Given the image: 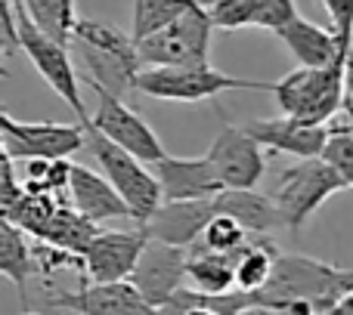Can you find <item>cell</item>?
Returning a JSON list of instances; mask_svg holds the SVG:
<instances>
[{"mask_svg": "<svg viewBox=\"0 0 353 315\" xmlns=\"http://www.w3.org/2000/svg\"><path fill=\"white\" fill-rule=\"evenodd\" d=\"M353 291V269H341L307 254H279L270 281L254 294L257 306L285 312L292 303H313L325 315Z\"/></svg>", "mask_w": 353, "mask_h": 315, "instance_id": "cell-1", "label": "cell"}, {"mask_svg": "<svg viewBox=\"0 0 353 315\" xmlns=\"http://www.w3.org/2000/svg\"><path fill=\"white\" fill-rule=\"evenodd\" d=\"M134 90L152 99H168V102H208L226 90L273 93V84L236 78L205 62V65H143L134 80Z\"/></svg>", "mask_w": 353, "mask_h": 315, "instance_id": "cell-2", "label": "cell"}, {"mask_svg": "<svg viewBox=\"0 0 353 315\" xmlns=\"http://www.w3.org/2000/svg\"><path fill=\"white\" fill-rule=\"evenodd\" d=\"M344 65L347 59L325 68L298 65L294 72H288L273 84V99L279 102V111L307 124H329L347 105Z\"/></svg>", "mask_w": 353, "mask_h": 315, "instance_id": "cell-3", "label": "cell"}, {"mask_svg": "<svg viewBox=\"0 0 353 315\" xmlns=\"http://www.w3.org/2000/svg\"><path fill=\"white\" fill-rule=\"evenodd\" d=\"M74 43L81 47L87 68H90V80L103 84L105 90L118 93L130 90L143 68L137 41L128 37L124 31L112 28L105 22H93V19H78L74 25Z\"/></svg>", "mask_w": 353, "mask_h": 315, "instance_id": "cell-4", "label": "cell"}, {"mask_svg": "<svg viewBox=\"0 0 353 315\" xmlns=\"http://www.w3.org/2000/svg\"><path fill=\"white\" fill-rule=\"evenodd\" d=\"M87 130V152L99 161V170L105 173V180L121 192V198L130 204L137 223H149L159 204L165 201L161 195V182L155 176V170H149L152 164L140 161L137 155H130L128 149H121L118 142H112L109 136H103L90 121L84 124Z\"/></svg>", "mask_w": 353, "mask_h": 315, "instance_id": "cell-5", "label": "cell"}, {"mask_svg": "<svg viewBox=\"0 0 353 315\" xmlns=\"http://www.w3.org/2000/svg\"><path fill=\"white\" fill-rule=\"evenodd\" d=\"M341 188H347V182L325 155L298 158V164L282 170L279 188H276V204H279L285 229H304L307 219Z\"/></svg>", "mask_w": 353, "mask_h": 315, "instance_id": "cell-6", "label": "cell"}, {"mask_svg": "<svg viewBox=\"0 0 353 315\" xmlns=\"http://www.w3.org/2000/svg\"><path fill=\"white\" fill-rule=\"evenodd\" d=\"M12 3H16V0H12ZM16 16H19V47H22V53L28 56V62L37 68V74L47 80L50 90L78 115V121L87 124L90 121V111H87L84 96H81L78 72H74V65H72L68 47L59 43L56 37H50L47 31L37 28L19 3H16Z\"/></svg>", "mask_w": 353, "mask_h": 315, "instance_id": "cell-7", "label": "cell"}, {"mask_svg": "<svg viewBox=\"0 0 353 315\" xmlns=\"http://www.w3.org/2000/svg\"><path fill=\"white\" fill-rule=\"evenodd\" d=\"M214 28L217 25L211 19V10L205 6V0H199L174 25L137 41L143 65H205L211 56Z\"/></svg>", "mask_w": 353, "mask_h": 315, "instance_id": "cell-8", "label": "cell"}, {"mask_svg": "<svg viewBox=\"0 0 353 315\" xmlns=\"http://www.w3.org/2000/svg\"><path fill=\"white\" fill-rule=\"evenodd\" d=\"M0 130H3V152L16 161L31 158H72L78 149H87L84 124H56V121H19L10 111H0Z\"/></svg>", "mask_w": 353, "mask_h": 315, "instance_id": "cell-9", "label": "cell"}, {"mask_svg": "<svg viewBox=\"0 0 353 315\" xmlns=\"http://www.w3.org/2000/svg\"><path fill=\"white\" fill-rule=\"evenodd\" d=\"M90 87L97 93V109L90 115V124L99 133L109 136L112 142H118L121 149H128L130 155H137L146 164H159L161 158H168L161 140L155 136V130L118 93L105 90L103 84H93V80H90Z\"/></svg>", "mask_w": 353, "mask_h": 315, "instance_id": "cell-10", "label": "cell"}, {"mask_svg": "<svg viewBox=\"0 0 353 315\" xmlns=\"http://www.w3.org/2000/svg\"><path fill=\"white\" fill-rule=\"evenodd\" d=\"M217 115L223 121V111L217 109ZM208 161H211L217 180L223 182V188H254L267 170L263 146L245 127H232L230 121H223L220 133L214 136Z\"/></svg>", "mask_w": 353, "mask_h": 315, "instance_id": "cell-11", "label": "cell"}, {"mask_svg": "<svg viewBox=\"0 0 353 315\" xmlns=\"http://www.w3.org/2000/svg\"><path fill=\"white\" fill-rule=\"evenodd\" d=\"M149 244V229L140 226L134 232L99 229L93 244L84 254V275L87 281L109 285V281H130L137 263L143 257V248Z\"/></svg>", "mask_w": 353, "mask_h": 315, "instance_id": "cell-12", "label": "cell"}, {"mask_svg": "<svg viewBox=\"0 0 353 315\" xmlns=\"http://www.w3.org/2000/svg\"><path fill=\"white\" fill-rule=\"evenodd\" d=\"M186 266H189L186 248H176V244H168V241H161V238L149 235V244L143 248V257H140V263H137L130 281H134L137 291H140L155 309H161L183 287V281H186Z\"/></svg>", "mask_w": 353, "mask_h": 315, "instance_id": "cell-13", "label": "cell"}, {"mask_svg": "<svg viewBox=\"0 0 353 315\" xmlns=\"http://www.w3.org/2000/svg\"><path fill=\"white\" fill-rule=\"evenodd\" d=\"M50 306L72 309L78 315H159L152 303L137 291L134 281H84L78 291H62L50 297Z\"/></svg>", "mask_w": 353, "mask_h": 315, "instance_id": "cell-14", "label": "cell"}, {"mask_svg": "<svg viewBox=\"0 0 353 315\" xmlns=\"http://www.w3.org/2000/svg\"><path fill=\"white\" fill-rule=\"evenodd\" d=\"M245 130H248L261 146L273 149V152H282V155H292V158L325 155V146H329L332 133H335L332 124H307L292 115L270 118V121H251Z\"/></svg>", "mask_w": 353, "mask_h": 315, "instance_id": "cell-15", "label": "cell"}, {"mask_svg": "<svg viewBox=\"0 0 353 315\" xmlns=\"http://www.w3.org/2000/svg\"><path fill=\"white\" fill-rule=\"evenodd\" d=\"M217 201L214 198H199V201H161L159 210L143 223L152 238H161L176 248H192L201 238L205 226L217 217Z\"/></svg>", "mask_w": 353, "mask_h": 315, "instance_id": "cell-16", "label": "cell"}, {"mask_svg": "<svg viewBox=\"0 0 353 315\" xmlns=\"http://www.w3.org/2000/svg\"><path fill=\"white\" fill-rule=\"evenodd\" d=\"M155 176L161 182V195L165 201H199V198H214L223 192V182L217 180L211 161L205 158H161L152 164Z\"/></svg>", "mask_w": 353, "mask_h": 315, "instance_id": "cell-17", "label": "cell"}, {"mask_svg": "<svg viewBox=\"0 0 353 315\" xmlns=\"http://www.w3.org/2000/svg\"><path fill=\"white\" fill-rule=\"evenodd\" d=\"M68 201L78 213H84L93 223H105V219H134L130 204L121 198L115 186L105 180V173L84 167V164H74L72 167V182H68Z\"/></svg>", "mask_w": 353, "mask_h": 315, "instance_id": "cell-18", "label": "cell"}, {"mask_svg": "<svg viewBox=\"0 0 353 315\" xmlns=\"http://www.w3.org/2000/svg\"><path fill=\"white\" fill-rule=\"evenodd\" d=\"M279 41L288 47V53L298 59V65L307 68H325L344 62L353 53V43H344L335 34V28H319L316 22L298 16L279 31Z\"/></svg>", "mask_w": 353, "mask_h": 315, "instance_id": "cell-19", "label": "cell"}, {"mask_svg": "<svg viewBox=\"0 0 353 315\" xmlns=\"http://www.w3.org/2000/svg\"><path fill=\"white\" fill-rule=\"evenodd\" d=\"M214 201H217L220 213L236 217L251 235H267V232L285 226L276 198H267L257 188H223L220 195H214Z\"/></svg>", "mask_w": 353, "mask_h": 315, "instance_id": "cell-20", "label": "cell"}, {"mask_svg": "<svg viewBox=\"0 0 353 315\" xmlns=\"http://www.w3.org/2000/svg\"><path fill=\"white\" fill-rule=\"evenodd\" d=\"M248 248V244H245ZM232 250V254H217V250H208V248H195L189 254V266H186V279L195 291L201 294H226V291H236V266H239V257L242 250Z\"/></svg>", "mask_w": 353, "mask_h": 315, "instance_id": "cell-21", "label": "cell"}, {"mask_svg": "<svg viewBox=\"0 0 353 315\" xmlns=\"http://www.w3.org/2000/svg\"><path fill=\"white\" fill-rule=\"evenodd\" d=\"M25 235H28V232L19 229L16 223L0 219V275L16 285L22 300H25V285H28V279L37 272L34 248L25 241Z\"/></svg>", "mask_w": 353, "mask_h": 315, "instance_id": "cell-22", "label": "cell"}, {"mask_svg": "<svg viewBox=\"0 0 353 315\" xmlns=\"http://www.w3.org/2000/svg\"><path fill=\"white\" fill-rule=\"evenodd\" d=\"M99 235V223H93V219H87L84 213H78L74 207H65L62 204L59 210H56L53 223L47 226V232H43L37 241H47V244H56V248H65L72 250V254H87V248L93 244V238Z\"/></svg>", "mask_w": 353, "mask_h": 315, "instance_id": "cell-23", "label": "cell"}, {"mask_svg": "<svg viewBox=\"0 0 353 315\" xmlns=\"http://www.w3.org/2000/svg\"><path fill=\"white\" fill-rule=\"evenodd\" d=\"M28 19L59 43L74 41V25H78V0H16Z\"/></svg>", "mask_w": 353, "mask_h": 315, "instance_id": "cell-24", "label": "cell"}, {"mask_svg": "<svg viewBox=\"0 0 353 315\" xmlns=\"http://www.w3.org/2000/svg\"><path fill=\"white\" fill-rule=\"evenodd\" d=\"M279 254L282 250L276 248L267 235H251L248 248H245L242 257H239L236 285L242 287V291H261V287L270 281V275H273Z\"/></svg>", "mask_w": 353, "mask_h": 315, "instance_id": "cell-25", "label": "cell"}, {"mask_svg": "<svg viewBox=\"0 0 353 315\" xmlns=\"http://www.w3.org/2000/svg\"><path fill=\"white\" fill-rule=\"evenodd\" d=\"M195 3L199 0H134V28H130V37L143 41V37L168 28L183 12L192 10Z\"/></svg>", "mask_w": 353, "mask_h": 315, "instance_id": "cell-26", "label": "cell"}, {"mask_svg": "<svg viewBox=\"0 0 353 315\" xmlns=\"http://www.w3.org/2000/svg\"><path fill=\"white\" fill-rule=\"evenodd\" d=\"M59 207L62 204L50 192H28V188H25L22 201H19V204L12 207L3 219L16 223L19 229H25L28 235L41 238L43 232H47V226L53 223V217H56V210H59Z\"/></svg>", "mask_w": 353, "mask_h": 315, "instance_id": "cell-27", "label": "cell"}, {"mask_svg": "<svg viewBox=\"0 0 353 315\" xmlns=\"http://www.w3.org/2000/svg\"><path fill=\"white\" fill-rule=\"evenodd\" d=\"M248 241H251V232L245 229L236 217H230V213H217V217L205 226V232H201L199 248L217 250V254H232V250L245 248Z\"/></svg>", "mask_w": 353, "mask_h": 315, "instance_id": "cell-28", "label": "cell"}, {"mask_svg": "<svg viewBox=\"0 0 353 315\" xmlns=\"http://www.w3.org/2000/svg\"><path fill=\"white\" fill-rule=\"evenodd\" d=\"M263 0H208V10L217 28L236 31V28H257Z\"/></svg>", "mask_w": 353, "mask_h": 315, "instance_id": "cell-29", "label": "cell"}, {"mask_svg": "<svg viewBox=\"0 0 353 315\" xmlns=\"http://www.w3.org/2000/svg\"><path fill=\"white\" fill-rule=\"evenodd\" d=\"M325 158L338 167L347 188H353V130H347L344 124H335V133H332L329 146H325Z\"/></svg>", "mask_w": 353, "mask_h": 315, "instance_id": "cell-30", "label": "cell"}, {"mask_svg": "<svg viewBox=\"0 0 353 315\" xmlns=\"http://www.w3.org/2000/svg\"><path fill=\"white\" fill-rule=\"evenodd\" d=\"M22 195H25V180L22 182L16 180V158L3 152V158H0V217H6L22 201Z\"/></svg>", "mask_w": 353, "mask_h": 315, "instance_id": "cell-31", "label": "cell"}, {"mask_svg": "<svg viewBox=\"0 0 353 315\" xmlns=\"http://www.w3.org/2000/svg\"><path fill=\"white\" fill-rule=\"evenodd\" d=\"M301 12H298V3L294 0H263L261 6V16H257V28H267V31H276L279 34L288 22H294Z\"/></svg>", "mask_w": 353, "mask_h": 315, "instance_id": "cell-32", "label": "cell"}, {"mask_svg": "<svg viewBox=\"0 0 353 315\" xmlns=\"http://www.w3.org/2000/svg\"><path fill=\"white\" fill-rule=\"evenodd\" d=\"M332 19V28L344 43H353V0H319Z\"/></svg>", "mask_w": 353, "mask_h": 315, "instance_id": "cell-33", "label": "cell"}, {"mask_svg": "<svg viewBox=\"0 0 353 315\" xmlns=\"http://www.w3.org/2000/svg\"><path fill=\"white\" fill-rule=\"evenodd\" d=\"M344 87H347V109L353 111V53L347 56V65H344Z\"/></svg>", "mask_w": 353, "mask_h": 315, "instance_id": "cell-34", "label": "cell"}, {"mask_svg": "<svg viewBox=\"0 0 353 315\" xmlns=\"http://www.w3.org/2000/svg\"><path fill=\"white\" fill-rule=\"evenodd\" d=\"M325 315H353V291L347 294V297H344L341 300V303H338L335 306V309H329V312H325Z\"/></svg>", "mask_w": 353, "mask_h": 315, "instance_id": "cell-35", "label": "cell"}, {"mask_svg": "<svg viewBox=\"0 0 353 315\" xmlns=\"http://www.w3.org/2000/svg\"><path fill=\"white\" fill-rule=\"evenodd\" d=\"M239 315H282V312H276V309H267V306H248V309H242Z\"/></svg>", "mask_w": 353, "mask_h": 315, "instance_id": "cell-36", "label": "cell"}, {"mask_svg": "<svg viewBox=\"0 0 353 315\" xmlns=\"http://www.w3.org/2000/svg\"><path fill=\"white\" fill-rule=\"evenodd\" d=\"M344 127H347V130H353V111H350V121H347V124H344Z\"/></svg>", "mask_w": 353, "mask_h": 315, "instance_id": "cell-37", "label": "cell"}, {"mask_svg": "<svg viewBox=\"0 0 353 315\" xmlns=\"http://www.w3.org/2000/svg\"><path fill=\"white\" fill-rule=\"evenodd\" d=\"M22 315H37V312H22Z\"/></svg>", "mask_w": 353, "mask_h": 315, "instance_id": "cell-38", "label": "cell"}]
</instances>
